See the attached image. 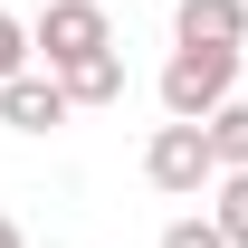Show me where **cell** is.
<instances>
[{
    "label": "cell",
    "instance_id": "1",
    "mask_svg": "<svg viewBox=\"0 0 248 248\" xmlns=\"http://www.w3.org/2000/svg\"><path fill=\"white\" fill-rule=\"evenodd\" d=\"M229 95H239V48H172V67H162V115L172 124H210Z\"/></svg>",
    "mask_w": 248,
    "mask_h": 248
},
{
    "label": "cell",
    "instance_id": "2",
    "mask_svg": "<svg viewBox=\"0 0 248 248\" xmlns=\"http://www.w3.org/2000/svg\"><path fill=\"white\" fill-rule=\"evenodd\" d=\"M143 182L172 191V201H201V191L219 182L210 143H201V124H153V143H143Z\"/></svg>",
    "mask_w": 248,
    "mask_h": 248
},
{
    "label": "cell",
    "instance_id": "3",
    "mask_svg": "<svg viewBox=\"0 0 248 248\" xmlns=\"http://www.w3.org/2000/svg\"><path fill=\"white\" fill-rule=\"evenodd\" d=\"M29 48L48 58V77L58 67H77V58H95V48H115V19L95 10V0H48V19L29 29Z\"/></svg>",
    "mask_w": 248,
    "mask_h": 248
},
{
    "label": "cell",
    "instance_id": "4",
    "mask_svg": "<svg viewBox=\"0 0 248 248\" xmlns=\"http://www.w3.org/2000/svg\"><path fill=\"white\" fill-rule=\"evenodd\" d=\"M67 115H77V105L58 95V77H10V86H0V124H10V134H58Z\"/></svg>",
    "mask_w": 248,
    "mask_h": 248
},
{
    "label": "cell",
    "instance_id": "5",
    "mask_svg": "<svg viewBox=\"0 0 248 248\" xmlns=\"http://www.w3.org/2000/svg\"><path fill=\"white\" fill-rule=\"evenodd\" d=\"M172 38L182 48H239L248 38V0H182L172 10Z\"/></svg>",
    "mask_w": 248,
    "mask_h": 248
},
{
    "label": "cell",
    "instance_id": "6",
    "mask_svg": "<svg viewBox=\"0 0 248 248\" xmlns=\"http://www.w3.org/2000/svg\"><path fill=\"white\" fill-rule=\"evenodd\" d=\"M58 95H67V105H115V95H124V58H115V48H95V58L58 67Z\"/></svg>",
    "mask_w": 248,
    "mask_h": 248
},
{
    "label": "cell",
    "instance_id": "7",
    "mask_svg": "<svg viewBox=\"0 0 248 248\" xmlns=\"http://www.w3.org/2000/svg\"><path fill=\"white\" fill-rule=\"evenodd\" d=\"M201 143H210V162H219V172H248V105H239V95H229V105L201 124Z\"/></svg>",
    "mask_w": 248,
    "mask_h": 248
},
{
    "label": "cell",
    "instance_id": "8",
    "mask_svg": "<svg viewBox=\"0 0 248 248\" xmlns=\"http://www.w3.org/2000/svg\"><path fill=\"white\" fill-rule=\"evenodd\" d=\"M210 229L229 248H248V172H219V182H210Z\"/></svg>",
    "mask_w": 248,
    "mask_h": 248
},
{
    "label": "cell",
    "instance_id": "9",
    "mask_svg": "<svg viewBox=\"0 0 248 248\" xmlns=\"http://www.w3.org/2000/svg\"><path fill=\"white\" fill-rule=\"evenodd\" d=\"M10 77H29V29L0 10V86H10Z\"/></svg>",
    "mask_w": 248,
    "mask_h": 248
},
{
    "label": "cell",
    "instance_id": "10",
    "mask_svg": "<svg viewBox=\"0 0 248 248\" xmlns=\"http://www.w3.org/2000/svg\"><path fill=\"white\" fill-rule=\"evenodd\" d=\"M162 248H229V239H219L210 219H172V229H162Z\"/></svg>",
    "mask_w": 248,
    "mask_h": 248
},
{
    "label": "cell",
    "instance_id": "11",
    "mask_svg": "<svg viewBox=\"0 0 248 248\" xmlns=\"http://www.w3.org/2000/svg\"><path fill=\"white\" fill-rule=\"evenodd\" d=\"M0 248H19V219H10V210H0Z\"/></svg>",
    "mask_w": 248,
    "mask_h": 248
}]
</instances>
